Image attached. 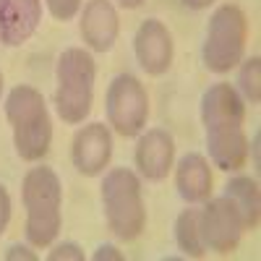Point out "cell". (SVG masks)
Returning a JSON list of instances; mask_svg holds the SVG:
<instances>
[{"mask_svg": "<svg viewBox=\"0 0 261 261\" xmlns=\"http://www.w3.org/2000/svg\"><path fill=\"white\" fill-rule=\"evenodd\" d=\"M246 99L232 84H212L201 94V125L206 134V149L214 167L238 172L248 160Z\"/></svg>", "mask_w": 261, "mask_h": 261, "instance_id": "6da1fadb", "label": "cell"}, {"mask_svg": "<svg viewBox=\"0 0 261 261\" xmlns=\"http://www.w3.org/2000/svg\"><path fill=\"white\" fill-rule=\"evenodd\" d=\"M6 118L11 123L16 154L24 162L45 160L53 144V120L42 92L29 84L13 86L6 97Z\"/></svg>", "mask_w": 261, "mask_h": 261, "instance_id": "7a4b0ae2", "label": "cell"}, {"mask_svg": "<svg viewBox=\"0 0 261 261\" xmlns=\"http://www.w3.org/2000/svg\"><path fill=\"white\" fill-rule=\"evenodd\" d=\"M21 201L27 209V241L34 248L50 246L63 225V186L47 165L29 167L21 180Z\"/></svg>", "mask_w": 261, "mask_h": 261, "instance_id": "3957f363", "label": "cell"}, {"mask_svg": "<svg viewBox=\"0 0 261 261\" xmlns=\"http://www.w3.org/2000/svg\"><path fill=\"white\" fill-rule=\"evenodd\" d=\"M94 55L86 47L63 50L55 63V110L63 123L79 125L89 118L94 105Z\"/></svg>", "mask_w": 261, "mask_h": 261, "instance_id": "277c9868", "label": "cell"}, {"mask_svg": "<svg viewBox=\"0 0 261 261\" xmlns=\"http://www.w3.org/2000/svg\"><path fill=\"white\" fill-rule=\"evenodd\" d=\"M105 222L120 241H136L146 227V206L141 193V178L130 167H113L102 180Z\"/></svg>", "mask_w": 261, "mask_h": 261, "instance_id": "5b68a950", "label": "cell"}, {"mask_svg": "<svg viewBox=\"0 0 261 261\" xmlns=\"http://www.w3.org/2000/svg\"><path fill=\"white\" fill-rule=\"evenodd\" d=\"M248 42V18L241 6L225 3L220 6L206 27V37L201 45V60L209 73L225 76L243 60Z\"/></svg>", "mask_w": 261, "mask_h": 261, "instance_id": "8992f818", "label": "cell"}, {"mask_svg": "<svg viewBox=\"0 0 261 261\" xmlns=\"http://www.w3.org/2000/svg\"><path fill=\"white\" fill-rule=\"evenodd\" d=\"M105 113H107V125L118 136L123 139L139 136L149 120V94L144 84L134 73H118L107 86Z\"/></svg>", "mask_w": 261, "mask_h": 261, "instance_id": "52a82bcc", "label": "cell"}, {"mask_svg": "<svg viewBox=\"0 0 261 261\" xmlns=\"http://www.w3.org/2000/svg\"><path fill=\"white\" fill-rule=\"evenodd\" d=\"M201 214V238L206 251H214L220 256H227L238 248L241 238L246 232L241 212L235 209V204L227 196H209L204 201V209H199Z\"/></svg>", "mask_w": 261, "mask_h": 261, "instance_id": "ba28073f", "label": "cell"}, {"mask_svg": "<svg viewBox=\"0 0 261 261\" xmlns=\"http://www.w3.org/2000/svg\"><path fill=\"white\" fill-rule=\"evenodd\" d=\"M113 160V130L105 123H86L71 141V162L84 178H97Z\"/></svg>", "mask_w": 261, "mask_h": 261, "instance_id": "9c48e42d", "label": "cell"}, {"mask_svg": "<svg viewBox=\"0 0 261 261\" xmlns=\"http://www.w3.org/2000/svg\"><path fill=\"white\" fill-rule=\"evenodd\" d=\"M79 34L89 53H110L120 34V16L113 0H86L79 11Z\"/></svg>", "mask_w": 261, "mask_h": 261, "instance_id": "30bf717a", "label": "cell"}, {"mask_svg": "<svg viewBox=\"0 0 261 261\" xmlns=\"http://www.w3.org/2000/svg\"><path fill=\"white\" fill-rule=\"evenodd\" d=\"M134 53L139 65L149 76H162L170 71L175 45H172V34L160 18H146L139 24L134 34Z\"/></svg>", "mask_w": 261, "mask_h": 261, "instance_id": "8fae6325", "label": "cell"}, {"mask_svg": "<svg viewBox=\"0 0 261 261\" xmlns=\"http://www.w3.org/2000/svg\"><path fill=\"white\" fill-rule=\"evenodd\" d=\"M134 162L139 170V178L160 183L170 175L175 165V139L165 128H149L139 134Z\"/></svg>", "mask_w": 261, "mask_h": 261, "instance_id": "7c38bea8", "label": "cell"}, {"mask_svg": "<svg viewBox=\"0 0 261 261\" xmlns=\"http://www.w3.org/2000/svg\"><path fill=\"white\" fill-rule=\"evenodd\" d=\"M42 24V0H0V42L21 47Z\"/></svg>", "mask_w": 261, "mask_h": 261, "instance_id": "4fadbf2b", "label": "cell"}, {"mask_svg": "<svg viewBox=\"0 0 261 261\" xmlns=\"http://www.w3.org/2000/svg\"><path fill=\"white\" fill-rule=\"evenodd\" d=\"M172 167H175V188L186 204H204L212 196L214 175H212L209 160L204 154L188 151Z\"/></svg>", "mask_w": 261, "mask_h": 261, "instance_id": "5bb4252c", "label": "cell"}, {"mask_svg": "<svg viewBox=\"0 0 261 261\" xmlns=\"http://www.w3.org/2000/svg\"><path fill=\"white\" fill-rule=\"evenodd\" d=\"M225 196L235 204V209L241 212V220L246 230H256L261 220V191L258 180L251 175H235L225 183Z\"/></svg>", "mask_w": 261, "mask_h": 261, "instance_id": "9a60e30c", "label": "cell"}, {"mask_svg": "<svg viewBox=\"0 0 261 261\" xmlns=\"http://www.w3.org/2000/svg\"><path fill=\"white\" fill-rule=\"evenodd\" d=\"M175 243L183 251V256H188V258H204V253H206L204 238H201V214H199V209H193V204L178 214Z\"/></svg>", "mask_w": 261, "mask_h": 261, "instance_id": "2e32d148", "label": "cell"}, {"mask_svg": "<svg viewBox=\"0 0 261 261\" xmlns=\"http://www.w3.org/2000/svg\"><path fill=\"white\" fill-rule=\"evenodd\" d=\"M241 71H238V94L246 102L258 105L261 102V58L253 55L248 60H241Z\"/></svg>", "mask_w": 261, "mask_h": 261, "instance_id": "e0dca14e", "label": "cell"}, {"mask_svg": "<svg viewBox=\"0 0 261 261\" xmlns=\"http://www.w3.org/2000/svg\"><path fill=\"white\" fill-rule=\"evenodd\" d=\"M45 6L55 21H71L81 11V0H45Z\"/></svg>", "mask_w": 261, "mask_h": 261, "instance_id": "ac0fdd59", "label": "cell"}, {"mask_svg": "<svg viewBox=\"0 0 261 261\" xmlns=\"http://www.w3.org/2000/svg\"><path fill=\"white\" fill-rule=\"evenodd\" d=\"M84 251L76 243H58L47 253V261H84Z\"/></svg>", "mask_w": 261, "mask_h": 261, "instance_id": "d6986e66", "label": "cell"}, {"mask_svg": "<svg viewBox=\"0 0 261 261\" xmlns=\"http://www.w3.org/2000/svg\"><path fill=\"white\" fill-rule=\"evenodd\" d=\"M11 222V196H8V188L0 183V235L6 232Z\"/></svg>", "mask_w": 261, "mask_h": 261, "instance_id": "ffe728a7", "label": "cell"}, {"mask_svg": "<svg viewBox=\"0 0 261 261\" xmlns=\"http://www.w3.org/2000/svg\"><path fill=\"white\" fill-rule=\"evenodd\" d=\"M6 261H37V253L29 246H11L6 251Z\"/></svg>", "mask_w": 261, "mask_h": 261, "instance_id": "44dd1931", "label": "cell"}, {"mask_svg": "<svg viewBox=\"0 0 261 261\" xmlns=\"http://www.w3.org/2000/svg\"><path fill=\"white\" fill-rule=\"evenodd\" d=\"M92 258L94 261H105V258H113V261H120L123 258V253L115 248V246H99L94 253H92Z\"/></svg>", "mask_w": 261, "mask_h": 261, "instance_id": "7402d4cb", "label": "cell"}, {"mask_svg": "<svg viewBox=\"0 0 261 261\" xmlns=\"http://www.w3.org/2000/svg\"><path fill=\"white\" fill-rule=\"evenodd\" d=\"M180 3H183L186 8H191V11H204V8L214 6L217 0H180Z\"/></svg>", "mask_w": 261, "mask_h": 261, "instance_id": "603a6c76", "label": "cell"}, {"mask_svg": "<svg viewBox=\"0 0 261 261\" xmlns=\"http://www.w3.org/2000/svg\"><path fill=\"white\" fill-rule=\"evenodd\" d=\"M258 139H261V136H258V134H253V139H251V144H248V146H251L248 151L253 154V167H256V170H258Z\"/></svg>", "mask_w": 261, "mask_h": 261, "instance_id": "cb8c5ba5", "label": "cell"}, {"mask_svg": "<svg viewBox=\"0 0 261 261\" xmlns=\"http://www.w3.org/2000/svg\"><path fill=\"white\" fill-rule=\"evenodd\" d=\"M115 3H118L120 8H125V11H136V8L144 6V0H115Z\"/></svg>", "mask_w": 261, "mask_h": 261, "instance_id": "d4e9b609", "label": "cell"}, {"mask_svg": "<svg viewBox=\"0 0 261 261\" xmlns=\"http://www.w3.org/2000/svg\"><path fill=\"white\" fill-rule=\"evenodd\" d=\"M0 97H3V73H0Z\"/></svg>", "mask_w": 261, "mask_h": 261, "instance_id": "484cf974", "label": "cell"}]
</instances>
